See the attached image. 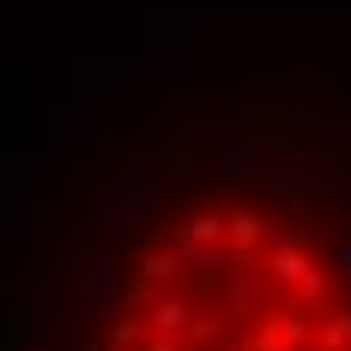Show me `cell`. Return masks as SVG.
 <instances>
[{
	"mask_svg": "<svg viewBox=\"0 0 351 351\" xmlns=\"http://www.w3.org/2000/svg\"><path fill=\"white\" fill-rule=\"evenodd\" d=\"M6 351H351V97L237 85L109 134L19 261Z\"/></svg>",
	"mask_w": 351,
	"mask_h": 351,
	"instance_id": "cell-1",
	"label": "cell"
}]
</instances>
